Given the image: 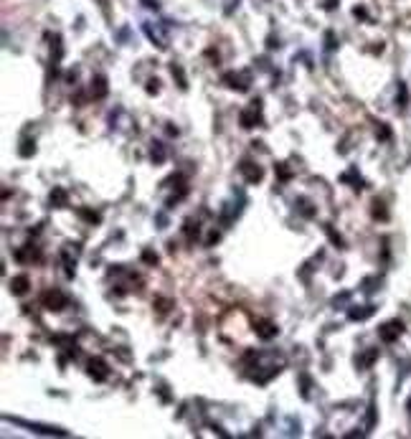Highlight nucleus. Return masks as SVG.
Wrapping results in <instances>:
<instances>
[{"label":"nucleus","instance_id":"2","mask_svg":"<svg viewBox=\"0 0 411 439\" xmlns=\"http://www.w3.org/2000/svg\"><path fill=\"white\" fill-rule=\"evenodd\" d=\"M6 421H13L18 426H26L28 431H36V434H49V436H69L66 429H59V426H49V424H38V421H26V419H18V416H6Z\"/></svg>","mask_w":411,"mask_h":439},{"label":"nucleus","instance_id":"12","mask_svg":"<svg viewBox=\"0 0 411 439\" xmlns=\"http://www.w3.org/2000/svg\"><path fill=\"white\" fill-rule=\"evenodd\" d=\"M401 333H403V325H401L398 320H391V323H386L383 328H378V335H381L383 343H393Z\"/></svg>","mask_w":411,"mask_h":439},{"label":"nucleus","instance_id":"17","mask_svg":"<svg viewBox=\"0 0 411 439\" xmlns=\"http://www.w3.org/2000/svg\"><path fill=\"white\" fill-rule=\"evenodd\" d=\"M165 157H168L165 145H162L160 140H155V142L150 145V160H152L155 165H162V163H165Z\"/></svg>","mask_w":411,"mask_h":439},{"label":"nucleus","instance_id":"40","mask_svg":"<svg viewBox=\"0 0 411 439\" xmlns=\"http://www.w3.org/2000/svg\"><path fill=\"white\" fill-rule=\"evenodd\" d=\"M165 130H168V135H170V137H175V135H178V127H173V125H168Z\"/></svg>","mask_w":411,"mask_h":439},{"label":"nucleus","instance_id":"9","mask_svg":"<svg viewBox=\"0 0 411 439\" xmlns=\"http://www.w3.org/2000/svg\"><path fill=\"white\" fill-rule=\"evenodd\" d=\"M107 94H109V84H107V76H104V74H97V76L92 79V84H89V99L99 102V99H104Z\"/></svg>","mask_w":411,"mask_h":439},{"label":"nucleus","instance_id":"21","mask_svg":"<svg viewBox=\"0 0 411 439\" xmlns=\"http://www.w3.org/2000/svg\"><path fill=\"white\" fill-rule=\"evenodd\" d=\"M373 312H376L373 305H365V307H353V310H348V317H350V320H365V317H371Z\"/></svg>","mask_w":411,"mask_h":439},{"label":"nucleus","instance_id":"26","mask_svg":"<svg viewBox=\"0 0 411 439\" xmlns=\"http://www.w3.org/2000/svg\"><path fill=\"white\" fill-rule=\"evenodd\" d=\"M79 216L84 218V221H89V224H99L102 221V216L97 211H89V208H79Z\"/></svg>","mask_w":411,"mask_h":439},{"label":"nucleus","instance_id":"16","mask_svg":"<svg viewBox=\"0 0 411 439\" xmlns=\"http://www.w3.org/2000/svg\"><path fill=\"white\" fill-rule=\"evenodd\" d=\"M183 234H185V239H188V244H195V242H198V236H200V224H198L195 218H185V224H183Z\"/></svg>","mask_w":411,"mask_h":439},{"label":"nucleus","instance_id":"19","mask_svg":"<svg viewBox=\"0 0 411 439\" xmlns=\"http://www.w3.org/2000/svg\"><path fill=\"white\" fill-rule=\"evenodd\" d=\"M295 206H297V211H300L305 218H315V213H317L315 203L310 201V198H305V195H300V198H297V201H295Z\"/></svg>","mask_w":411,"mask_h":439},{"label":"nucleus","instance_id":"18","mask_svg":"<svg viewBox=\"0 0 411 439\" xmlns=\"http://www.w3.org/2000/svg\"><path fill=\"white\" fill-rule=\"evenodd\" d=\"M376 358H378V350H376V348H368V350H363V353L355 358V366H358V368H371V366L376 363Z\"/></svg>","mask_w":411,"mask_h":439},{"label":"nucleus","instance_id":"23","mask_svg":"<svg viewBox=\"0 0 411 439\" xmlns=\"http://www.w3.org/2000/svg\"><path fill=\"white\" fill-rule=\"evenodd\" d=\"M322 229H325V234L330 236V242H333V244H335L338 249H345V242H343V236H340V234H338V231H335V229H333L330 224H325Z\"/></svg>","mask_w":411,"mask_h":439},{"label":"nucleus","instance_id":"10","mask_svg":"<svg viewBox=\"0 0 411 439\" xmlns=\"http://www.w3.org/2000/svg\"><path fill=\"white\" fill-rule=\"evenodd\" d=\"M142 31H145V36L150 38V41H152L157 49H162V51L168 49V38H165V33L160 31V26H152V23H142Z\"/></svg>","mask_w":411,"mask_h":439},{"label":"nucleus","instance_id":"27","mask_svg":"<svg viewBox=\"0 0 411 439\" xmlns=\"http://www.w3.org/2000/svg\"><path fill=\"white\" fill-rule=\"evenodd\" d=\"M152 305L157 307V312H160V315H165V312L173 307V302H170L168 297H155V302H152Z\"/></svg>","mask_w":411,"mask_h":439},{"label":"nucleus","instance_id":"39","mask_svg":"<svg viewBox=\"0 0 411 439\" xmlns=\"http://www.w3.org/2000/svg\"><path fill=\"white\" fill-rule=\"evenodd\" d=\"M269 49H279V38H274V36H269V44H267Z\"/></svg>","mask_w":411,"mask_h":439},{"label":"nucleus","instance_id":"33","mask_svg":"<svg viewBox=\"0 0 411 439\" xmlns=\"http://www.w3.org/2000/svg\"><path fill=\"white\" fill-rule=\"evenodd\" d=\"M300 381H302V388H300V393H302L305 398H310V378L302 373V376H300Z\"/></svg>","mask_w":411,"mask_h":439},{"label":"nucleus","instance_id":"15","mask_svg":"<svg viewBox=\"0 0 411 439\" xmlns=\"http://www.w3.org/2000/svg\"><path fill=\"white\" fill-rule=\"evenodd\" d=\"M49 201H51L54 208H69V193H66L64 188L56 185V188L49 193Z\"/></svg>","mask_w":411,"mask_h":439},{"label":"nucleus","instance_id":"28","mask_svg":"<svg viewBox=\"0 0 411 439\" xmlns=\"http://www.w3.org/2000/svg\"><path fill=\"white\" fill-rule=\"evenodd\" d=\"M396 102H398V109H406V102H408V92L403 84H398V94H396Z\"/></svg>","mask_w":411,"mask_h":439},{"label":"nucleus","instance_id":"3","mask_svg":"<svg viewBox=\"0 0 411 439\" xmlns=\"http://www.w3.org/2000/svg\"><path fill=\"white\" fill-rule=\"evenodd\" d=\"M41 305H44L46 310H51V312H61L69 305V297L59 287H49L44 295H41Z\"/></svg>","mask_w":411,"mask_h":439},{"label":"nucleus","instance_id":"29","mask_svg":"<svg viewBox=\"0 0 411 439\" xmlns=\"http://www.w3.org/2000/svg\"><path fill=\"white\" fill-rule=\"evenodd\" d=\"M338 46V38H335V33L333 31H325V49L327 51H333Z\"/></svg>","mask_w":411,"mask_h":439},{"label":"nucleus","instance_id":"36","mask_svg":"<svg viewBox=\"0 0 411 439\" xmlns=\"http://www.w3.org/2000/svg\"><path fill=\"white\" fill-rule=\"evenodd\" d=\"M216 242H219V231H216V229H214V231H211V234H209V239H206V247H214V244H216Z\"/></svg>","mask_w":411,"mask_h":439},{"label":"nucleus","instance_id":"31","mask_svg":"<svg viewBox=\"0 0 411 439\" xmlns=\"http://www.w3.org/2000/svg\"><path fill=\"white\" fill-rule=\"evenodd\" d=\"M142 262L155 267V264H157V254H155V252H150V249H145V252H142Z\"/></svg>","mask_w":411,"mask_h":439},{"label":"nucleus","instance_id":"38","mask_svg":"<svg viewBox=\"0 0 411 439\" xmlns=\"http://www.w3.org/2000/svg\"><path fill=\"white\" fill-rule=\"evenodd\" d=\"M142 6L150 8V11H157V0H142Z\"/></svg>","mask_w":411,"mask_h":439},{"label":"nucleus","instance_id":"30","mask_svg":"<svg viewBox=\"0 0 411 439\" xmlns=\"http://www.w3.org/2000/svg\"><path fill=\"white\" fill-rule=\"evenodd\" d=\"M373 218H386V208H383V201H373Z\"/></svg>","mask_w":411,"mask_h":439},{"label":"nucleus","instance_id":"7","mask_svg":"<svg viewBox=\"0 0 411 439\" xmlns=\"http://www.w3.org/2000/svg\"><path fill=\"white\" fill-rule=\"evenodd\" d=\"M87 373H89V378H94L97 383H102V381L109 378V366H107L104 358H89V361H87Z\"/></svg>","mask_w":411,"mask_h":439},{"label":"nucleus","instance_id":"32","mask_svg":"<svg viewBox=\"0 0 411 439\" xmlns=\"http://www.w3.org/2000/svg\"><path fill=\"white\" fill-rule=\"evenodd\" d=\"M236 8H239V0H224V13L226 16H231Z\"/></svg>","mask_w":411,"mask_h":439},{"label":"nucleus","instance_id":"4","mask_svg":"<svg viewBox=\"0 0 411 439\" xmlns=\"http://www.w3.org/2000/svg\"><path fill=\"white\" fill-rule=\"evenodd\" d=\"M259 122H262V99H254L246 109H241L239 125H241L244 130H252V127H257Z\"/></svg>","mask_w":411,"mask_h":439},{"label":"nucleus","instance_id":"8","mask_svg":"<svg viewBox=\"0 0 411 439\" xmlns=\"http://www.w3.org/2000/svg\"><path fill=\"white\" fill-rule=\"evenodd\" d=\"M13 257H16L18 264H36V262H41V249L36 244H23V247L16 249Z\"/></svg>","mask_w":411,"mask_h":439},{"label":"nucleus","instance_id":"22","mask_svg":"<svg viewBox=\"0 0 411 439\" xmlns=\"http://www.w3.org/2000/svg\"><path fill=\"white\" fill-rule=\"evenodd\" d=\"M170 74H173V79H175V82H178V87L180 89H188V79H185V71H183V66L180 64H170Z\"/></svg>","mask_w":411,"mask_h":439},{"label":"nucleus","instance_id":"5","mask_svg":"<svg viewBox=\"0 0 411 439\" xmlns=\"http://www.w3.org/2000/svg\"><path fill=\"white\" fill-rule=\"evenodd\" d=\"M165 185H173L175 190H173V195L165 201V208H173L178 201H183V198L188 195V185H185V180H183V175L178 173V175H173V178H168V183Z\"/></svg>","mask_w":411,"mask_h":439},{"label":"nucleus","instance_id":"1","mask_svg":"<svg viewBox=\"0 0 411 439\" xmlns=\"http://www.w3.org/2000/svg\"><path fill=\"white\" fill-rule=\"evenodd\" d=\"M221 84L234 92H249L252 89V74L249 71H226L221 76Z\"/></svg>","mask_w":411,"mask_h":439},{"label":"nucleus","instance_id":"34","mask_svg":"<svg viewBox=\"0 0 411 439\" xmlns=\"http://www.w3.org/2000/svg\"><path fill=\"white\" fill-rule=\"evenodd\" d=\"M145 92H147V94H157V92H160V82H157V79H150L147 87H145Z\"/></svg>","mask_w":411,"mask_h":439},{"label":"nucleus","instance_id":"6","mask_svg":"<svg viewBox=\"0 0 411 439\" xmlns=\"http://www.w3.org/2000/svg\"><path fill=\"white\" fill-rule=\"evenodd\" d=\"M239 173L244 175V180H246V183H252V185L262 183V178H264V170H262V165H259V163H254V160H241V165H239Z\"/></svg>","mask_w":411,"mask_h":439},{"label":"nucleus","instance_id":"13","mask_svg":"<svg viewBox=\"0 0 411 439\" xmlns=\"http://www.w3.org/2000/svg\"><path fill=\"white\" fill-rule=\"evenodd\" d=\"M241 203H244V198H241V201L239 203H226L224 208H221V224L229 229L231 224H234V218L241 213Z\"/></svg>","mask_w":411,"mask_h":439},{"label":"nucleus","instance_id":"24","mask_svg":"<svg viewBox=\"0 0 411 439\" xmlns=\"http://www.w3.org/2000/svg\"><path fill=\"white\" fill-rule=\"evenodd\" d=\"M33 152H36V140L23 137V142H21V147H18V155H21V157H31Z\"/></svg>","mask_w":411,"mask_h":439},{"label":"nucleus","instance_id":"37","mask_svg":"<svg viewBox=\"0 0 411 439\" xmlns=\"http://www.w3.org/2000/svg\"><path fill=\"white\" fill-rule=\"evenodd\" d=\"M338 6H340V0H325V3H322V8H325V11H335Z\"/></svg>","mask_w":411,"mask_h":439},{"label":"nucleus","instance_id":"25","mask_svg":"<svg viewBox=\"0 0 411 439\" xmlns=\"http://www.w3.org/2000/svg\"><path fill=\"white\" fill-rule=\"evenodd\" d=\"M274 173L279 175V180H282V183H287V180H290V178H292V170H290V168H287L284 163H277V165H274Z\"/></svg>","mask_w":411,"mask_h":439},{"label":"nucleus","instance_id":"14","mask_svg":"<svg viewBox=\"0 0 411 439\" xmlns=\"http://www.w3.org/2000/svg\"><path fill=\"white\" fill-rule=\"evenodd\" d=\"M28 287H31L28 274H16V277L11 279V292H13L16 297H23V295L28 292Z\"/></svg>","mask_w":411,"mask_h":439},{"label":"nucleus","instance_id":"11","mask_svg":"<svg viewBox=\"0 0 411 439\" xmlns=\"http://www.w3.org/2000/svg\"><path fill=\"white\" fill-rule=\"evenodd\" d=\"M254 333H257V338H262V340H272V338L279 335V328H277V323H272V320H257V323H254Z\"/></svg>","mask_w":411,"mask_h":439},{"label":"nucleus","instance_id":"20","mask_svg":"<svg viewBox=\"0 0 411 439\" xmlns=\"http://www.w3.org/2000/svg\"><path fill=\"white\" fill-rule=\"evenodd\" d=\"M61 262H64V274L69 279H74L76 277V257H71L69 249H61Z\"/></svg>","mask_w":411,"mask_h":439},{"label":"nucleus","instance_id":"35","mask_svg":"<svg viewBox=\"0 0 411 439\" xmlns=\"http://www.w3.org/2000/svg\"><path fill=\"white\" fill-rule=\"evenodd\" d=\"M376 135H378L381 140H388V137H391V132H388V127H386V125H378V130H376Z\"/></svg>","mask_w":411,"mask_h":439},{"label":"nucleus","instance_id":"41","mask_svg":"<svg viewBox=\"0 0 411 439\" xmlns=\"http://www.w3.org/2000/svg\"><path fill=\"white\" fill-rule=\"evenodd\" d=\"M406 409H408V416H411V398H408V401H406Z\"/></svg>","mask_w":411,"mask_h":439}]
</instances>
